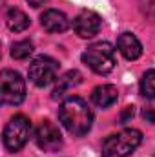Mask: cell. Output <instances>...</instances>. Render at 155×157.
Here are the masks:
<instances>
[{
	"instance_id": "1",
	"label": "cell",
	"mask_w": 155,
	"mask_h": 157,
	"mask_svg": "<svg viewBox=\"0 0 155 157\" xmlns=\"http://www.w3.org/2000/svg\"><path fill=\"white\" fill-rule=\"evenodd\" d=\"M59 119L62 126L75 137L86 135L93 124V113L80 97H68L59 108Z\"/></svg>"
},
{
	"instance_id": "2",
	"label": "cell",
	"mask_w": 155,
	"mask_h": 157,
	"mask_svg": "<svg viewBox=\"0 0 155 157\" xmlns=\"http://www.w3.org/2000/svg\"><path fill=\"white\" fill-rule=\"evenodd\" d=\"M142 143V133L135 128H126L119 133L108 135L102 143L104 157H128Z\"/></svg>"
},
{
	"instance_id": "3",
	"label": "cell",
	"mask_w": 155,
	"mask_h": 157,
	"mask_svg": "<svg viewBox=\"0 0 155 157\" xmlns=\"http://www.w3.org/2000/svg\"><path fill=\"white\" fill-rule=\"evenodd\" d=\"M82 62L99 75H108L117 64L115 48L110 42H95L82 53Z\"/></svg>"
},
{
	"instance_id": "4",
	"label": "cell",
	"mask_w": 155,
	"mask_h": 157,
	"mask_svg": "<svg viewBox=\"0 0 155 157\" xmlns=\"http://www.w3.org/2000/svg\"><path fill=\"white\" fill-rule=\"evenodd\" d=\"M31 132H33L31 121L26 115H15V117H11L9 122L6 124V128H4V133H2L4 146L9 152L22 150L26 146V143L29 141Z\"/></svg>"
},
{
	"instance_id": "5",
	"label": "cell",
	"mask_w": 155,
	"mask_h": 157,
	"mask_svg": "<svg viewBox=\"0 0 155 157\" xmlns=\"http://www.w3.org/2000/svg\"><path fill=\"white\" fill-rule=\"evenodd\" d=\"M0 99L2 104L17 106L26 99V82L18 71L2 70L0 73Z\"/></svg>"
},
{
	"instance_id": "6",
	"label": "cell",
	"mask_w": 155,
	"mask_h": 157,
	"mask_svg": "<svg viewBox=\"0 0 155 157\" xmlns=\"http://www.w3.org/2000/svg\"><path fill=\"white\" fill-rule=\"evenodd\" d=\"M57 73H59V62L51 57H37L28 68L29 80L39 88L49 86L57 78Z\"/></svg>"
},
{
	"instance_id": "7",
	"label": "cell",
	"mask_w": 155,
	"mask_h": 157,
	"mask_svg": "<svg viewBox=\"0 0 155 157\" xmlns=\"http://www.w3.org/2000/svg\"><path fill=\"white\" fill-rule=\"evenodd\" d=\"M35 143L44 152H59L62 148V135L60 130L51 121H42L35 130Z\"/></svg>"
},
{
	"instance_id": "8",
	"label": "cell",
	"mask_w": 155,
	"mask_h": 157,
	"mask_svg": "<svg viewBox=\"0 0 155 157\" xmlns=\"http://www.w3.org/2000/svg\"><path fill=\"white\" fill-rule=\"evenodd\" d=\"M102 26V18L89 9L80 11L77 17L73 18V29L80 39H93Z\"/></svg>"
},
{
	"instance_id": "9",
	"label": "cell",
	"mask_w": 155,
	"mask_h": 157,
	"mask_svg": "<svg viewBox=\"0 0 155 157\" xmlns=\"http://www.w3.org/2000/svg\"><path fill=\"white\" fill-rule=\"evenodd\" d=\"M40 24L49 33H64L70 28L68 17L59 9H47L40 15Z\"/></svg>"
},
{
	"instance_id": "10",
	"label": "cell",
	"mask_w": 155,
	"mask_h": 157,
	"mask_svg": "<svg viewBox=\"0 0 155 157\" xmlns=\"http://www.w3.org/2000/svg\"><path fill=\"white\" fill-rule=\"evenodd\" d=\"M117 49L126 60H137L142 55V44L133 33H122L117 39Z\"/></svg>"
},
{
	"instance_id": "11",
	"label": "cell",
	"mask_w": 155,
	"mask_h": 157,
	"mask_svg": "<svg viewBox=\"0 0 155 157\" xmlns=\"http://www.w3.org/2000/svg\"><path fill=\"white\" fill-rule=\"evenodd\" d=\"M119 99V90L113 84H100L91 91V101L99 108H110Z\"/></svg>"
},
{
	"instance_id": "12",
	"label": "cell",
	"mask_w": 155,
	"mask_h": 157,
	"mask_svg": "<svg viewBox=\"0 0 155 157\" xmlns=\"http://www.w3.org/2000/svg\"><path fill=\"white\" fill-rule=\"evenodd\" d=\"M6 24H7V28H9L11 31L20 33V31H26L31 22H29V17H28L24 11H20V9H17V7H11V9H7V13H6Z\"/></svg>"
},
{
	"instance_id": "13",
	"label": "cell",
	"mask_w": 155,
	"mask_h": 157,
	"mask_svg": "<svg viewBox=\"0 0 155 157\" xmlns=\"http://www.w3.org/2000/svg\"><path fill=\"white\" fill-rule=\"evenodd\" d=\"M82 82V75H80V71L77 70H71V71H68V73H64L62 77L59 78V84H57V88L53 90V97L57 99V97H62L68 90H71V88H75Z\"/></svg>"
},
{
	"instance_id": "14",
	"label": "cell",
	"mask_w": 155,
	"mask_h": 157,
	"mask_svg": "<svg viewBox=\"0 0 155 157\" xmlns=\"http://www.w3.org/2000/svg\"><path fill=\"white\" fill-rule=\"evenodd\" d=\"M33 49L35 48H33L31 40H20V42H15L11 46V57L17 59V60H24L33 53Z\"/></svg>"
},
{
	"instance_id": "15",
	"label": "cell",
	"mask_w": 155,
	"mask_h": 157,
	"mask_svg": "<svg viewBox=\"0 0 155 157\" xmlns=\"http://www.w3.org/2000/svg\"><path fill=\"white\" fill-rule=\"evenodd\" d=\"M141 93L146 99H155V70H148L141 78Z\"/></svg>"
},
{
	"instance_id": "16",
	"label": "cell",
	"mask_w": 155,
	"mask_h": 157,
	"mask_svg": "<svg viewBox=\"0 0 155 157\" xmlns=\"http://www.w3.org/2000/svg\"><path fill=\"white\" fill-rule=\"evenodd\" d=\"M133 112H135V110H133V106H128V108L124 110V113H122V119H120V121H122V122H126L130 117H133Z\"/></svg>"
},
{
	"instance_id": "17",
	"label": "cell",
	"mask_w": 155,
	"mask_h": 157,
	"mask_svg": "<svg viewBox=\"0 0 155 157\" xmlns=\"http://www.w3.org/2000/svg\"><path fill=\"white\" fill-rule=\"evenodd\" d=\"M28 4H29L31 7H40V6L46 4V0H28Z\"/></svg>"
}]
</instances>
